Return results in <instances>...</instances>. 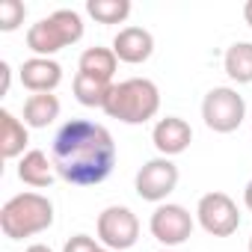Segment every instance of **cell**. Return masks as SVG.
<instances>
[{
  "label": "cell",
  "mask_w": 252,
  "mask_h": 252,
  "mask_svg": "<svg viewBox=\"0 0 252 252\" xmlns=\"http://www.w3.org/2000/svg\"><path fill=\"white\" fill-rule=\"evenodd\" d=\"M18 178L24 184H30V187H51L54 178H60V175L54 169V160H48L45 152L33 149L18 160Z\"/></svg>",
  "instance_id": "obj_14"
},
{
  "label": "cell",
  "mask_w": 252,
  "mask_h": 252,
  "mask_svg": "<svg viewBox=\"0 0 252 252\" xmlns=\"http://www.w3.org/2000/svg\"><path fill=\"white\" fill-rule=\"evenodd\" d=\"M196 217H199V225H202L208 234H214V237H228V234H234L237 225H240V211H237L234 199H231L228 193H220V190L205 193V196L199 199Z\"/></svg>",
  "instance_id": "obj_7"
},
{
  "label": "cell",
  "mask_w": 252,
  "mask_h": 252,
  "mask_svg": "<svg viewBox=\"0 0 252 252\" xmlns=\"http://www.w3.org/2000/svg\"><path fill=\"white\" fill-rule=\"evenodd\" d=\"M51 160L63 181H68L74 187H95V184L107 181L116 166L113 134L98 122L71 119L54 137Z\"/></svg>",
  "instance_id": "obj_1"
},
{
  "label": "cell",
  "mask_w": 252,
  "mask_h": 252,
  "mask_svg": "<svg viewBox=\"0 0 252 252\" xmlns=\"http://www.w3.org/2000/svg\"><path fill=\"white\" fill-rule=\"evenodd\" d=\"M71 89H74V98L83 104V107H101L104 110V104H107V95H110V89H113V83H104V80H95V77H89V74H74V83H71Z\"/></svg>",
  "instance_id": "obj_18"
},
{
  "label": "cell",
  "mask_w": 252,
  "mask_h": 252,
  "mask_svg": "<svg viewBox=\"0 0 252 252\" xmlns=\"http://www.w3.org/2000/svg\"><path fill=\"white\" fill-rule=\"evenodd\" d=\"M21 83L39 95V92H54L60 83H63V65L51 57H33V60H24L21 65Z\"/></svg>",
  "instance_id": "obj_12"
},
{
  "label": "cell",
  "mask_w": 252,
  "mask_h": 252,
  "mask_svg": "<svg viewBox=\"0 0 252 252\" xmlns=\"http://www.w3.org/2000/svg\"><path fill=\"white\" fill-rule=\"evenodd\" d=\"M149 228H152L155 240H160L163 246H181L193 234V217L181 205H160V208H155Z\"/></svg>",
  "instance_id": "obj_9"
},
{
  "label": "cell",
  "mask_w": 252,
  "mask_h": 252,
  "mask_svg": "<svg viewBox=\"0 0 252 252\" xmlns=\"http://www.w3.org/2000/svg\"><path fill=\"white\" fill-rule=\"evenodd\" d=\"M116 65H119V57L113 54V48H86L77 60L80 74H89V77L104 80V83H113Z\"/></svg>",
  "instance_id": "obj_15"
},
{
  "label": "cell",
  "mask_w": 252,
  "mask_h": 252,
  "mask_svg": "<svg viewBox=\"0 0 252 252\" xmlns=\"http://www.w3.org/2000/svg\"><path fill=\"white\" fill-rule=\"evenodd\" d=\"M60 116V98L51 92L30 95L24 101V125L27 128H48V125Z\"/></svg>",
  "instance_id": "obj_16"
},
{
  "label": "cell",
  "mask_w": 252,
  "mask_h": 252,
  "mask_svg": "<svg viewBox=\"0 0 252 252\" xmlns=\"http://www.w3.org/2000/svg\"><path fill=\"white\" fill-rule=\"evenodd\" d=\"M98 240L101 246L122 252V249H131L140 237V220L131 208L125 205H110L98 214Z\"/></svg>",
  "instance_id": "obj_6"
},
{
  "label": "cell",
  "mask_w": 252,
  "mask_h": 252,
  "mask_svg": "<svg viewBox=\"0 0 252 252\" xmlns=\"http://www.w3.org/2000/svg\"><path fill=\"white\" fill-rule=\"evenodd\" d=\"M249 252H252V237H249Z\"/></svg>",
  "instance_id": "obj_27"
},
{
  "label": "cell",
  "mask_w": 252,
  "mask_h": 252,
  "mask_svg": "<svg viewBox=\"0 0 252 252\" xmlns=\"http://www.w3.org/2000/svg\"><path fill=\"white\" fill-rule=\"evenodd\" d=\"M98 252H113V249H107V246H101V249H98Z\"/></svg>",
  "instance_id": "obj_26"
},
{
  "label": "cell",
  "mask_w": 252,
  "mask_h": 252,
  "mask_svg": "<svg viewBox=\"0 0 252 252\" xmlns=\"http://www.w3.org/2000/svg\"><path fill=\"white\" fill-rule=\"evenodd\" d=\"M98 249H101V243H98L95 237H89V234H74V237L65 243L63 252H98Z\"/></svg>",
  "instance_id": "obj_21"
},
{
  "label": "cell",
  "mask_w": 252,
  "mask_h": 252,
  "mask_svg": "<svg viewBox=\"0 0 252 252\" xmlns=\"http://www.w3.org/2000/svg\"><path fill=\"white\" fill-rule=\"evenodd\" d=\"M24 252H54L51 246H45V243H33V246H27Z\"/></svg>",
  "instance_id": "obj_25"
},
{
  "label": "cell",
  "mask_w": 252,
  "mask_h": 252,
  "mask_svg": "<svg viewBox=\"0 0 252 252\" xmlns=\"http://www.w3.org/2000/svg\"><path fill=\"white\" fill-rule=\"evenodd\" d=\"M160 110V92L149 77H128L122 83H113L104 113L110 119H119L125 125H146Z\"/></svg>",
  "instance_id": "obj_2"
},
{
  "label": "cell",
  "mask_w": 252,
  "mask_h": 252,
  "mask_svg": "<svg viewBox=\"0 0 252 252\" xmlns=\"http://www.w3.org/2000/svg\"><path fill=\"white\" fill-rule=\"evenodd\" d=\"M24 15H27V6L21 0H3L0 3V30L3 33H12L24 24Z\"/></svg>",
  "instance_id": "obj_20"
},
{
  "label": "cell",
  "mask_w": 252,
  "mask_h": 252,
  "mask_svg": "<svg viewBox=\"0 0 252 252\" xmlns=\"http://www.w3.org/2000/svg\"><path fill=\"white\" fill-rule=\"evenodd\" d=\"M222 65L234 83H252V42H234L225 51Z\"/></svg>",
  "instance_id": "obj_17"
},
{
  "label": "cell",
  "mask_w": 252,
  "mask_h": 252,
  "mask_svg": "<svg viewBox=\"0 0 252 252\" xmlns=\"http://www.w3.org/2000/svg\"><path fill=\"white\" fill-rule=\"evenodd\" d=\"M86 12L98 24H122L131 15V0H86Z\"/></svg>",
  "instance_id": "obj_19"
},
{
  "label": "cell",
  "mask_w": 252,
  "mask_h": 252,
  "mask_svg": "<svg viewBox=\"0 0 252 252\" xmlns=\"http://www.w3.org/2000/svg\"><path fill=\"white\" fill-rule=\"evenodd\" d=\"M246 116V101L231 86H214L202 101V119L214 134H231Z\"/></svg>",
  "instance_id": "obj_5"
},
{
  "label": "cell",
  "mask_w": 252,
  "mask_h": 252,
  "mask_svg": "<svg viewBox=\"0 0 252 252\" xmlns=\"http://www.w3.org/2000/svg\"><path fill=\"white\" fill-rule=\"evenodd\" d=\"M30 143V134H27V125L21 119H15L9 110H0V155L6 160L12 158H24V149Z\"/></svg>",
  "instance_id": "obj_13"
},
{
  "label": "cell",
  "mask_w": 252,
  "mask_h": 252,
  "mask_svg": "<svg viewBox=\"0 0 252 252\" xmlns=\"http://www.w3.org/2000/svg\"><path fill=\"white\" fill-rule=\"evenodd\" d=\"M193 140V128L181 119V116H166L155 125V131H152V143L155 149L160 152V158H175L181 152H187Z\"/></svg>",
  "instance_id": "obj_10"
},
{
  "label": "cell",
  "mask_w": 252,
  "mask_h": 252,
  "mask_svg": "<svg viewBox=\"0 0 252 252\" xmlns=\"http://www.w3.org/2000/svg\"><path fill=\"white\" fill-rule=\"evenodd\" d=\"M243 202H246V208H249V214H252V181H249L246 190H243Z\"/></svg>",
  "instance_id": "obj_23"
},
{
  "label": "cell",
  "mask_w": 252,
  "mask_h": 252,
  "mask_svg": "<svg viewBox=\"0 0 252 252\" xmlns=\"http://www.w3.org/2000/svg\"><path fill=\"white\" fill-rule=\"evenodd\" d=\"M54 225V205L42 193H18L0 211V228L9 240L42 234Z\"/></svg>",
  "instance_id": "obj_3"
},
{
  "label": "cell",
  "mask_w": 252,
  "mask_h": 252,
  "mask_svg": "<svg viewBox=\"0 0 252 252\" xmlns=\"http://www.w3.org/2000/svg\"><path fill=\"white\" fill-rule=\"evenodd\" d=\"M243 21L252 27V0H246V6H243Z\"/></svg>",
  "instance_id": "obj_24"
},
{
  "label": "cell",
  "mask_w": 252,
  "mask_h": 252,
  "mask_svg": "<svg viewBox=\"0 0 252 252\" xmlns=\"http://www.w3.org/2000/svg\"><path fill=\"white\" fill-rule=\"evenodd\" d=\"M113 54L119 57V63L140 65L155 54V36L146 27H125L113 39Z\"/></svg>",
  "instance_id": "obj_11"
},
{
  "label": "cell",
  "mask_w": 252,
  "mask_h": 252,
  "mask_svg": "<svg viewBox=\"0 0 252 252\" xmlns=\"http://www.w3.org/2000/svg\"><path fill=\"white\" fill-rule=\"evenodd\" d=\"M0 71H3V95L9 92V80H12V68H9V63H0Z\"/></svg>",
  "instance_id": "obj_22"
},
{
  "label": "cell",
  "mask_w": 252,
  "mask_h": 252,
  "mask_svg": "<svg viewBox=\"0 0 252 252\" xmlns=\"http://www.w3.org/2000/svg\"><path fill=\"white\" fill-rule=\"evenodd\" d=\"M137 196L146 202H163L175 187H178V166L169 158H155L149 163L140 166L137 178H134Z\"/></svg>",
  "instance_id": "obj_8"
},
{
  "label": "cell",
  "mask_w": 252,
  "mask_h": 252,
  "mask_svg": "<svg viewBox=\"0 0 252 252\" xmlns=\"http://www.w3.org/2000/svg\"><path fill=\"white\" fill-rule=\"evenodd\" d=\"M83 39V18L74 9H57L27 30V48L36 57H54L57 51Z\"/></svg>",
  "instance_id": "obj_4"
},
{
  "label": "cell",
  "mask_w": 252,
  "mask_h": 252,
  "mask_svg": "<svg viewBox=\"0 0 252 252\" xmlns=\"http://www.w3.org/2000/svg\"><path fill=\"white\" fill-rule=\"evenodd\" d=\"M160 252H172V249H160Z\"/></svg>",
  "instance_id": "obj_28"
}]
</instances>
